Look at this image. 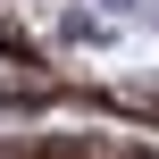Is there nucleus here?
<instances>
[{
    "label": "nucleus",
    "mask_w": 159,
    "mask_h": 159,
    "mask_svg": "<svg viewBox=\"0 0 159 159\" xmlns=\"http://www.w3.org/2000/svg\"><path fill=\"white\" fill-rule=\"evenodd\" d=\"M101 8H134V0H101Z\"/></svg>",
    "instance_id": "obj_1"
}]
</instances>
